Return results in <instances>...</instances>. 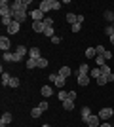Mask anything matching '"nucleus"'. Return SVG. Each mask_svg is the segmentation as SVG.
Instances as JSON below:
<instances>
[{"mask_svg":"<svg viewBox=\"0 0 114 127\" xmlns=\"http://www.w3.org/2000/svg\"><path fill=\"white\" fill-rule=\"evenodd\" d=\"M11 17H13V21L23 23L25 19H27V10H17V11H13V13H11Z\"/></svg>","mask_w":114,"mask_h":127,"instance_id":"nucleus-1","label":"nucleus"},{"mask_svg":"<svg viewBox=\"0 0 114 127\" xmlns=\"http://www.w3.org/2000/svg\"><path fill=\"white\" fill-rule=\"evenodd\" d=\"M13 55H15V63H19L25 55H29V49L25 48V46H17V51L13 53Z\"/></svg>","mask_w":114,"mask_h":127,"instance_id":"nucleus-2","label":"nucleus"},{"mask_svg":"<svg viewBox=\"0 0 114 127\" xmlns=\"http://www.w3.org/2000/svg\"><path fill=\"white\" fill-rule=\"evenodd\" d=\"M112 112H114V108H107V106H105V108H101V110H99L97 116L101 118V120H109L110 116H114Z\"/></svg>","mask_w":114,"mask_h":127,"instance_id":"nucleus-3","label":"nucleus"},{"mask_svg":"<svg viewBox=\"0 0 114 127\" xmlns=\"http://www.w3.org/2000/svg\"><path fill=\"white\" fill-rule=\"evenodd\" d=\"M31 17H33V21H44L46 17H44V11L40 10V8H34L33 11H31Z\"/></svg>","mask_w":114,"mask_h":127,"instance_id":"nucleus-4","label":"nucleus"},{"mask_svg":"<svg viewBox=\"0 0 114 127\" xmlns=\"http://www.w3.org/2000/svg\"><path fill=\"white\" fill-rule=\"evenodd\" d=\"M49 82H53L57 87H63V85H65V78H61L59 74H49Z\"/></svg>","mask_w":114,"mask_h":127,"instance_id":"nucleus-5","label":"nucleus"},{"mask_svg":"<svg viewBox=\"0 0 114 127\" xmlns=\"http://www.w3.org/2000/svg\"><path fill=\"white\" fill-rule=\"evenodd\" d=\"M86 123H87L89 127H99V125H101V118H99V116H93V114H91V116L86 120Z\"/></svg>","mask_w":114,"mask_h":127,"instance_id":"nucleus-6","label":"nucleus"},{"mask_svg":"<svg viewBox=\"0 0 114 127\" xmlns=\"http://www.w3.org/2000/svg\"><path fill=\"white\" fill-rule=\"evenodd\" d=\"M33 31H34V32H40V34H44V31H46V25H44V21H33Z\"/></svg>","mask_w":114,"mask_h":127,"instance_id":"nucleus-7","label":"nucleus"},{"mask_svg":"<svg viewBox=\"0 0 114 127\" xmlns=\"http://www.w3.org/2000/svg\"><path fill=\"white\" fill-rule=\"evenodd\" d=\"M10 46H11V42H10V38H8V36H2V38H0V49H2V51H8Z\"/></svg>","mask_w":114,"mask_h":127,"instance_id":"nucleus-8","label":"nucleus"},{"mask_svg":"<svg viewBox=\"0 0 114 127\" xmlns=\"http://www.w3.org/2000/svg\"><path fill=\"white\" fill-rule=\"evenodd\" d=\"M11 120H13V116H11L10 112H4V114H2V120H0V125H10Z\"/></svg>","mask_w":114,"mask_h":127,"instance_id":"nucleus-9","label":"nucleus"},{"mask_svg":"<svg viewBox=\"0 0 114 127\" xmlns=\"http://www.w3.org/2000/svg\"><path fill=\"white\" fill-rule=\"evenodd\" d=\"M19 29H21V23L13 21L10 27H8V34H17V32H19Z\"/></svg>","mask_w":114,"mask_h":127,"instance_id":"nucleus-10","label":"nucleus"},{"mask_svg":"<svg viewBox=\"0 0 114 127\" xmlns=\"http://www.w3.org/2000/svg\"><path fill=\"white\" fill-rule=\"evenodd\" d=\"M71 74H72L71 66H61V70H59V76H61V78H65V80H67Z\"/></svg>","mask_w":114,"mask_h":127,"instance_id":"nucleus-11","label":"nucleus"},{"mask_svg":"<svg viewBox=\"0 0 114 127\" xmlns=\"http://www.w3.org/2000/svg\"><path fill=\"white\" fill-rule=\"evenodd\" d=\"M101 76H103V74H101V68H97V66L89 70V78H93V80H95V82H97V80L101 78Z\"/></svg>","mask_w":114,"mask_h":127,"instance_id":"nucleus-12","label":"nucleus"},{"mask_svg":"<svg viewBox=\"0 0 114 127\" xmlns=\"http://www.w3.org/2000/svg\"><path fill=\"white\" fill-rule=\"evenodd\" d=\"M78 84L84 87V85L89 84V74H78Z\"/></svg>","mask_w":114,"mask_h":127,"instance_id":"nucleus-13","label":"nucleus"},{"mask_svg":"<svg viewBox=\"0 0 114 127\" xmlns=\"http://www.w3.org/2000/svg\"><path fill=\"white\" fill-rule=\"evenodd\" d=\"M2 59H4V61H8V63H15V55H13V53H10V51H4V53H2Z\"/></svg>","mask_w":114,"mask_h":127,"instance_id":"nucleus-14","label":"nucleus"},{"mask_svg":"<svg viewBox=\"0 0 114 127\" xmlns=\"http://www.w3.org/2000/svg\"><path fill=\"white\" fill-rule=\"evenodd\" d=\"M80 116H82V120H84V122H86L87 118L91 116V110H89V106H84V108H82V110H80Z\"/></svg>","mask_w":114,"mask_h":127,"instance_id":"nucleus-15","label":"nucleus"},{"mask_svg":"<svg viewBox=\"0 0 114 127\" xmlns=\"http://www.w3.org/2000/svg\"><path fill=\"white\" fill-rule=\"evenodd\" d=\"M40 10H42L44 13L49 11V10H51V2H49V0H42V2H40Z\"/></svg>","mask_w":114,"mask_h":127,"instance_id":"nucleus-16","label":"nucleus"},{"mask_svg":"<svg viewBox=\"0 0 114 127\" xmlns=\"http://www.w3.org/2000/svg\"><path fill=\"white\" fill-rule=\"evenodd\" d=\"M40 93H42V97H51L53 95V89H51L49 85H44L42 89H40Z\"/></svg>","mask_w":114,"mask_h":127,"instance_id":"nucleus-17","label":"nucleus"},{"mask_svg":"<svg viewBox=\"0 0 114 127\" xmlns=\"http://www.w3.org/2000/svg\"><path fill=\"white\" fill-rule=\"evenodd\" d=\"M29 57H31V59H40V49H38V48L29 49Z\"/></svg>","mask_w":114,"mask_h":127,"instance_id":"nucleus-18","label":"nucleus"},{"mask_svg":"<svg viewBox=\"0 0 114 127\" xmlns=\"http://www.w3.org/2000/svg\"><path fill=\"white\" fill-rule=\"evenodd\" d=\"M99 68H101V74H103V76H107V78H110V76H112V72H110V66L103 64V66H99Z\"/></svg>","mask_w":114,"mask_h":127,"instance_id":"nucleus-19","label":"nucleus"},{"mask_svg":"<svg viewBox=\"0 0 114 127\" xmlns=\"http://www.w3.org/2000/svg\"><path fill=\"white\" fill-rule=\"evenodd\" d=\"M27 68H38V59H27Z\"/></svg>","mask_w":114,"mask_h":127,"instance_id":"nucleus-20","label":"nucleus"},{"mask_svg":"<svg viewBox=\"0 0 114 127\" xmlns=\"http://www.w3.org/2000/svg\"><path fill=\"white\" fill-rule=\"evenodd\" d=\"M67 23H71V25L78 23V15L76 13H67Z\"/></svg>","mask_w":114,"mask_h":127,"instance_id":"nucleus-21","label":"nucleus"},{"mask_svg":"<svg viewBox=\"0 0 114 127\" xmlns=\"http://www.w3.org/2000/svg\"><path fill=\"white\" fill-rule=\"evenodd\" d=\"M63 108H65V110H72V108H74V101H71V99L63 101Z\"/></svg>","mask_w":114,"mask_h":127,"instance_id":"nucleus-22","label":"nucleus"},{"mask_svg":"<svg viewBox=\"0 0 114 127\" xmlns=\"http://www.w3.org/2000/svg\"><path fill=\"white\" fill-rule=\"evenodd\" d=\"M86 57H87V59L97 57V51H95V48H87V49H86Z\"/></svg>","mask_w":114,"mask_h":127,"instance_id":"nucleus-23","label":"nucleus"},{"mask_svg":"<svg viewBox=\"0 0 114 127\" xmlns=\"http://www.w3.org/2000/svg\"><path fill=\"white\" fill-rule=\"evenodd\" d=\"M89 64H80V68H78V74H89Z\"/></svg>","mask_w":114,"mask_h":127,"instance_id":"nucleus-24","label":"nucleus"},{"mask_svg":"<svg viewBox=\"0 0 114 127\" xmlns=\"http://www.w3.org/2000/svg\"><path fill=\"white\" fill-rule=\"evenodd\" d=\"M10 80H11V76L8 72H2V85H10Z\"/></svg>","mask_w":114,"mask_h":127,"instance_id":"nucleus-25","label":"nucleus"},{"mask_svg":"<svg viewBox=\"0 0 114 127\" xmlns=\"http://www.w3.org/2000/svg\"><path fill=\"white\" fill-rule=\"evenodd\" d=\"M31 116H33L34 120H36V118H40V116H42V110H40V108L36 106V108H33V112H31Z\"/></svg>","mask_w":114,"mask_h":127,"instance_id":"nucleus-26","label":"nucleus"},{"mask_svg":"<svg viewBox=\"0 0 114 127\" xmlns=\"http://www.w3.org/2000/svg\"><path fill=\"white\" fill-rule=\"evenodd\" d=\"M46 66H48V59L40 57V59H38V68H46Z\"/></svg>","mask_w":114,"mask_h":127,"instance_id":"nucleus-27","label":"nucleus"},{"mask_svg":"<svg viewBox=\"0 0 114 127\" xmlns=\"http://www.w3.org/2000/svg\"><path fill=\"white\" fill-rule=\"evenodd\" d=\"M105 34H107V36H114V25H109L107 27V29H105Z\"/></svg>","mask_w":114,"mask_h":127,"instance_id":"nucleus-28","label":"nucleus"},{"mask_svg":"<svg viewBox=\"0 0 114 127\" xmlns=\"http://www.w3.org/2000/svg\"><path fill=\"white\" fill-rule=\"evenodd\" d=\"M10 87H19V78L11 76V80H10Z\"/></svg>","mask_w":114,"mask_h":127,"instance_id":"nucleus-29","label":"nucleus"},{"mask_svg":"<svg viewBox=\"0 0 114 127\" xmlns=\"http://www.w3.org/2000/svg\"><path fill=\"white\" fill-rule=\"evenodd\" d=\"M105 61H107V59H105L103 55H97V57H95V63H97V66H103Z\"/></svg>","mask_w":114,"mask_h":127,"instance_id":"nucleus-30","label":"nucleus"},{"mask_svg":"<svg viewBox=\"0 0 114 127\" xmlns=\"http://www.w3.org/2000/svg\"><path fill=\"white\" fill-rule=\"evenodd\" d=\"M44 36L53 38V27H46V31H44Z\"/></svg>","mask_w":114,"mask_h":127,"instance_id":"nucleus-31","label":"nucleus"},{"mask_svg":"<svg viewBox=\"0 0 114 127\" xmlns=\"http://www.w3.org/2000/svg\"><path fill=\"white\" fill-rule=\"evenodd\" d=\"M57 97H59V101L63 102V101H67V99H69V93H67V91H59V95H57Z\"/></svg>","mask_w":114,"mask_h":127,"instance_id":"nucleus-32","label":"nucleus"},{"mask_svg":"<svg viewBox=\"0 0 114 127\" xmlns=\"http://www.w3.org/2000/svg\"><path fill=\"white\" fill-rule=\"evenodd\" d=\"M105 19L107 21H114V11H105Z\"/></svg>","mask_w":114,"mask_h":127,"instance_id":"nucleus-33","label":"nucleus"},{"mask_svg":"<svg viewBox=\"0 0 114 127\" xmlns=\"http://www.w3.org/2000/svg\"><path fill=\"white\" fill-rule=\"evenodd\" d=\"M38 108H40V110H42V112H46V110H48V108H49V104H48V102H46V101H42V102H40V104H38Z\"/></svg>","mask_w":114,"mask_h":127,"instance_id":"nucleus-34","label":"nucleus"},{"mask_svg":"<svg viewBox=\"0 0 114 127\" xmlns=\"http://www.w3.org/2000/svg\"><path fill=\"white\" fill-rule=\"evenodd\" d=\"M51 2V10H59L61 8V2H57V0H49Z\"/></svg>","mask_w":114,"mask_h":127,"instance_id":"nucleus-35","label":"nucleus"},{"mask_svg":"<svg viewBox=\"0 0 114 127\" xmlns=\"http://www.w3.org/2000/svg\"><path fill=\"white\" fill-rule=\"evenodd\" d=\"M44 25L46 27H53V19H51V17H46V19H44Z\"/></svg>","mask_w":114,"mask_h":127,"instance_id":"nucleus-36","label":"nucleus"},{"mask_svg":"<svg viewBox=\"0 0 114 127\" xmlns=\"http://www.w3.org/2000/svg\"><path fill=\"white\" fill-rule=\"evenodd\" d=\"M107 82H109V78H107V76H101V78L97 80V84H99V85H105Z\"/></svg>","mask_w":114,"mask_h":127,"instance_id":"nucleus-37","label":"nucleus"},{"mask_svg":"<svg viewBox=\"0 0 114 127\" xmlns=\"http://www.w3.org/2000/svg\"><path fill=\"white\" fill-rule=\"evenodd\" d=\"M95 51H97V55H103L107 49H105V46H97V48H95Z\"/></svg>","mask_w":114,"mask_h":127,"instance_id":"nucleus-38","label":"nucleus"},{"mask_svg":"<svg viewBox=\"0 0 114 127\" xmlns=\"http://www.w3.org/2000/svg\"><path fill=\"white\" fill-rule=\"evenodd\" d=\"M82 29V23H74V25H72V32H78Z\"/></svg>","mask_w":114,"mask_h":127,"instance_id":"nucleus-39","label":"nucleus"},{"mask_svg":"<svg viewBox=\"0 0 114 127\" xmlns=\"http://www.w3.org/2000/svg\"><path fill=\"white\" fill-rule=\"evenodd\" d=\"M51 44H55V46L61 44V36H53V38H51Z\"/></svg>","mask_w":114,"mask_h":127,"instance_id":"nucleus-40","label":"nucleus"},{"mask_svg":"<svg viewBox=\"0 0 114 127\" xmlns=\"http://www.w3.org/2000/svg\"><path fill=\"white\" fill-rule=\"evenodd\" d=\"M76 97H78V95H76V91H69V99H71V101H74Z\"/></svg>","mask_w":114,"mask_h":127,"instance_id":"nucleus-41","label":"nucleus"},{"mask_svg":"<svg viewBox=\"0 0 114 127\" xmlns=\"http://www.w3.org/2000/svg\"><path fill=\"white\" fill-rule=\"evenodd\" d=\"M103 57L109 61V59H112V53H110V51H105V53H103Z\"/></svg>","mask_w":114,"mask_h":127,"instance_id":"nucleus-42","label":"nucleus"},{"mask_svg":"<svg viewBox=\"0 0 114 127\" xmlns=\"http://www.w3.org/2000/svg\"><path fill=\"white\" fill-rule=\"evenodd\" d=\"M99 127H112V125H110V123H101Z\"/></svg>","mask_w":114,"mask_h":127,"instance_id":"nucleus-43","label":"nucleus"},{"mask_svg":"<svg viewBox=\"0 0 114 127\" xmlns=\"http://www.w3.org/2000/svg\"><path fill=\"white\" fill-rule=\"evenodd\" d=\"M110 44H112V46H114V36H110Z\"/></svg>","mask_w":114,"mask_h":127,"instance_id":"nucleus-44","label":"nucleus"},{"mask_svg":"<svg viewBox=\"0 0 114 127\" xmlns=\"http://www.w3.org/2000/svg\"><path fill=\"white\" fill-rule=\"evenodd\" d=\"M42 127H51V125H49V123H44V125Z\"/></svg>","mask_w":114,"mask_h":127,"instance_id":"nucleus-45","label":"nucleus"},{"mask_svg":"<svg viewBox=\"0 0 114 127\" xmlns=\"http://www.w3.org/2000/svg\"><path fill=\"white\" fill-rule=\"evenodd\" d=\"M112 114H114V112H112Z\"/></svg>","mask_w":114,"mask_h":127,"instance_id":"nucleus-46","label":"nucleus"}]
</instances>
